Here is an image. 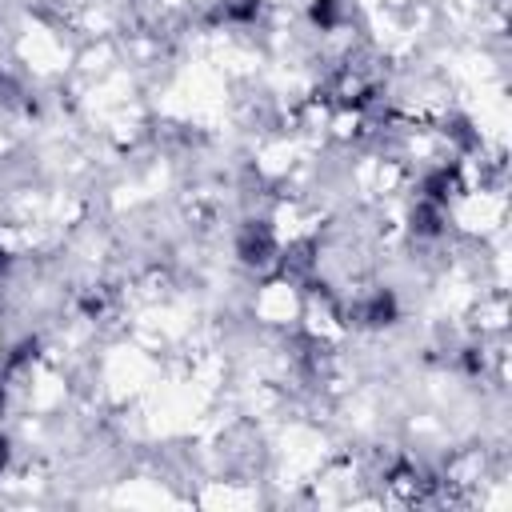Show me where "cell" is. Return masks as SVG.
Returning a JSON list of instances; mask_svg holds the SVG:
<instances>
[{"label":"cell","mask_w":512,"mask_h":512,"mask_svg":"<svg viewBox=\"0 0 512 512\" xmlns=\"http://www.w3.org/2000/svg\"><path fill=\"white\" fill-rule=\"evenodd\" d=\"M4 448H8V444H4V436H0V464H4V456H8V452H4Z\"/></svg>","instance_id":"cell-1"}]
</instances>
